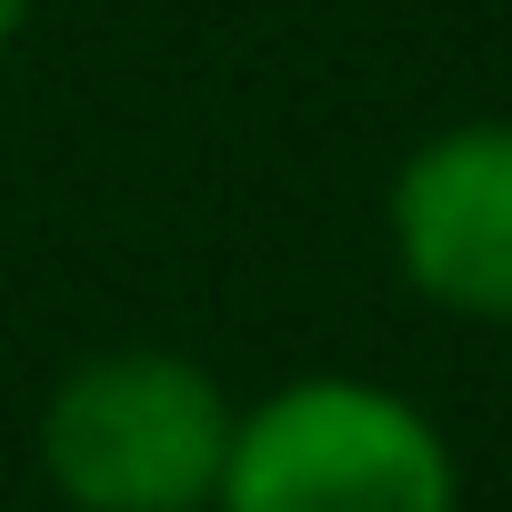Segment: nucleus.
Wrapping results in <instances>:
<instances>
[{
    "label": "nucleus",
    "mask_w": 512,
    "mask_h": 512,
    "mask_svg": "<svg viewBox=\"0 0 512 512\" xmlns=\"http://www.w3.org/2000/svg\"><path fill=\"white\" fill-rule=\"evenodd\" d=\"M211 512H462L452 432L362 372H292L231 402Z\"/></svg>",
    "instance_id": "1"
},
{
    "label": "nucleus",
    "mask_w": 512,
    "mask_h": 512,
    "mask_svg": "<svg viewBox=\"0 0 512 512\" xmlns=\"http://www.w3.org/2000/svg\"><path fill=\"white\" fill-rule=\"evenodd\" d=\"M31 452L61 512H211L231 392L171 342H111L51 382Z\"/></svg>",
    "instance_id": "2"
},
{
    "label": "nucleus",
    "mask_w": 512,
    "mask_h": 512,
    "mask_svg": "<svg viewBox=\"0 0 512 512\" xmlns=\"http://www.w3.org/2000/svg\"><path fill=\"white\" fill-rule=\"evenodd\" d=\"M382 241L412 302L512 332V121H452L412 141L382 201Z\"/></svg>",
    "instance_id": "3"
},
{
    "label": "nucleus",
    "mask_w": 512,
    "mask_h": 512,
    "mask_svg": "<svg viewBox=\"0 0 512 512\" xmlns=\"http://www.w3.org/2000/svg\"><path fill=\"white\" fill-rule=\"evenodd\" d=\"M31 11H41V0H0V51H11V41L31 31Z\"/></svg>",
    "instance_id": "4"
}]
</instances>
